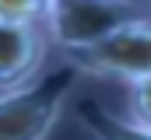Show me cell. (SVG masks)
Returning <instances> with one entry per match:
<instances>
[{"label":"cell","mask_w":151,"mask_h":140,"mask_svg":"<svg viewBox=\"0 0 151 140\" xmlns=\"http://www.w3.org/2000/svg\"><path fill=\"white\" fill-rule=\"evenodd\" d=\"M81 70L63 60L35 81L0 91V140H49L81 84Z\"/></svg>","instance_id":"obj_1"},{"label":"cell","mask_w":151,"mask_h":140,"mask_svg":"<svg viewBox=\"0 0 151 140\" xmlns=\"http://www.w3.org/2000/svg\"><path fill=\"white\" fill-rule=\"evenodd\" d=\"M127 119L151 130V77L127 84Z\"/></svg>","instance_id":"obj_7"},{"label":"cell","mask_w":151,"mask_h":140,"mask_svg":"<svg viewBox=\"0 0 151 140\" xmlns=\"http://www.w3.org/2000/svg\"><path fill=\"white\" fill-rule=\"evenodd\" d=\"M84 77H109V81H144L151 77V14L119 25L99 46L67 56Z\"/></svg>","instance_id":"obj_3"},{"label":"cell","mask_w":151,"mask_h":140,"mask_svg":"<svg viewBox=\"0 0 151 140\" xmlns=\"http://www.w3.org/2000/svg\"><path fill=\"white\" fill-rule=\"evenodd\" d=\"M53 0H0V21L7 25H46Z\"/></svg>","instance_id":"obj_6"},{"label":"cell","mask_w":151,"mask_h":140,"mask_svg":"<svg viewBox=\"0 0 151 140\" xmlns=\"http://www.w3.org/2000/svg\"><path fill=\"white\" fill-rule=\"evenodd\" d=\"M144 14H148L144 0H53L42 28L53 46H60L67 56H77L99 46L119 25Z\"/></svg>","instance_id":"obj_2"},{"label":"cell","mask_w":151,"mask_h":140,"mask_svg":"<svg viewBox=\"0 0 151 140\" xmlns=\"http://www.w3.org/2000/svg\"><path fill=\"white\" fill-rule=\"evenodd\" d=\"M144 4H148V14H151V0H144Z\"/></svg>","instance_id":"obj_8"},{"label":"cell","mask_w":151,"mask_h":140,"mask_svg":"<svg viewBox=\"0 0 151 140\" xmlns=\"http://www.w3.org/2000/svg\"><path fill=\"white\" fill-rule=\"evenodd\" d=\"M49 49L42 25H7L0 21V91L21 88L39 74Z\"/></svg>","instance_id":"obj_4"},{"label":"cell","mask_w":151,"mask_h":140,"mask_svg":"<svg viewBox=\"0 0 151 140\" xmlns=\"http://www.w3.org/2000/svg\"><path fill=\"white\" fill-rule=\"evenodd\" d=\"M81 119H84V126L91 130L95 140H151V130L130 123V119H119V116H113V112H106L99 102L84 105Z\"/></svg>","instance_id":"obj_5"}]
</instances>
